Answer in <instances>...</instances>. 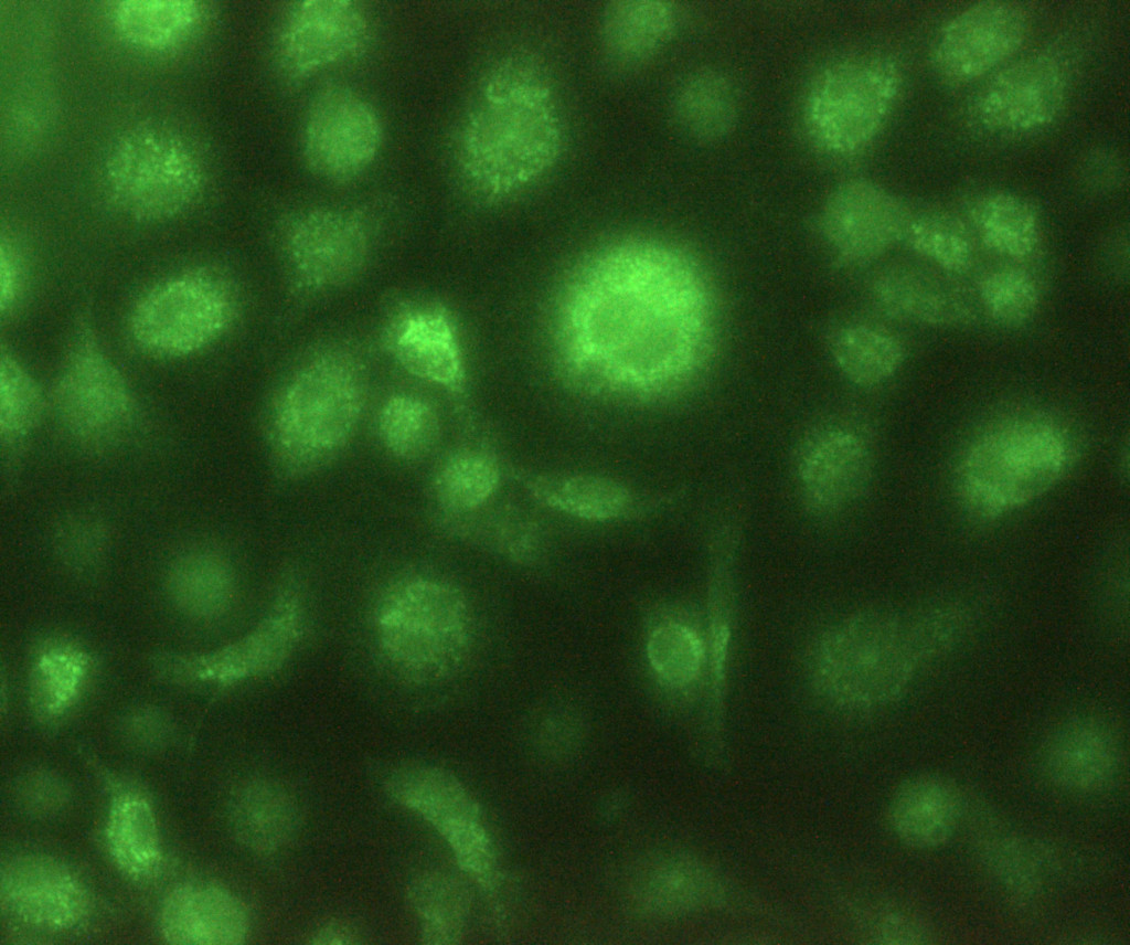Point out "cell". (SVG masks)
Segmentation results:
<instances>
[{"label": "cell", "instance_id": "53", "mask_svg": "<svg viewBox=\"0 0 1130 945\" xmlns=\"http://www.w3.org/2000/svg\"><path fill=\"white\" fill-rule=\"evenodd\" d=\"M358 942L355 930L349 924L329 922L320 926L312 935L310 943L323 945H348Z\"/></svg>", "mask_w": 1130, "mask_h": 945}, {"label": "cell", "instance_id": "21", "mask_svg": "<svg viewBox=\"0 0 1130 945\" xmlns=\"http://www.w3.org/2000/svg\"><path fill=\"white\" fill-rule=\"evenodd\" d=\"M868 444L859 434L834 428L812 439L799 463L803 498L817 512H832L859 499L872 476Z\"/></svg>", "mask_w": 1130, "mask_h": 945}, {"label": "cell", "instance_id": "28", "mask_svg": "<svg viewBox=\"0 0 1130 945\" xmlns=\"http://www.w3.org/2000/svg\"><path fill=\"white\" fill-rule=\"evenodd\" d=\"M170 604L181 615L212 620L225 615L236 594V575L228 558L211 546H194L174 556L164 574Z\"/></svg>", "mask_w": 1130, "mask_h": 945}, {"label": "cell", "instance_id": "5", "mask_svg": "<svg viewBox=\"0 0 1130 945\" xmlns=\"http://www.w3.org/2000/svg\"><path fill=\"white\" fill-rule=\"evenodd\" d=\"M380 649L403 678L427 683L449 676L469 645L467 599L454 584L411 575L392 583L375 612Z\"/></svg>", "mask_w": 1130, "mask_h": 945}, {"label": "cell", "instance_id": "14", "mask_svg": "<svg viewBox=\"0 0 1130 945\" xmlns=\"http://www.w3.org/2000/svg\"><path fill=\"white\" fill-rule=\"evenodd\" d=\"M1028 29V14L1021 4L979 1L952 15L937 31L930 45V67L947 84L976 81L1013 56Z\"/></svg>", "mask_w": 1130, "mask_h": 945}, {"label": "cell", "instance_id": "47", "mask_svg": "<svg viewBox=\"0 0 1130 945\" xmlns=\"http://www.w3.org/2000/svg\"><path fill=\"white\" fill-rule=\"evenodd\" d=\"M53 551L61 564L76 574H90L106 560L110 533L96 516L79 513L63 519L52 538Z\"/></svg>", "mask_w": 1130, "mask_h": 945}, {"label": "cell", "instance_id": "51", "mask_svg": "<svg viewBox=\"0 0 1130 945\" xmlns=\"http://www.w3.org/2000/svg\"><path fill=\"white\" fill-rule=\"evenodd\" d=\"M124 735L134 745L153 747L169 734V722L156 708H141L130 713L122 724Z\"/></svg>", "mask_w": 1130, "mask_h": 945}, {"label": "cell", "instance_id": "35", "mask_svg": "<svg viewBox=\"0 0 1130 945\" xmlns=\"http://www.w3.org/2000/svg\"><path fill=\"white\" fill-rule=\"evenodd\" d=\"M972 222L983 244L1014 259H1024L1037 247L1040 215L1025 198L1006 191L981 197L972 206Z\"/></svg>", "mask_w": 1130, "mask_h": 945}, {"label": "cell", "instance_id": "4", "mask_svg": "<svg viewBox=\"0 0 1130 945\" xmlns=\"http://www.w3.org/2000/svg\"><path fill=\"white\" fill-rule=\"evenodd\" d=\"M1075 446L1060 424L1042 416L1000 422L976 437L958 468L964 506L996 518L1038 499L1068 471Z\"/></svg>", "mask_w": 1130, "mask_h": 945}, {"label": "cell", "instance_id": "50", "mask_svg": "<svg viewBox=\"0 0 1130 945\" xmlns=\"http://www.w3.org/2000/svg\"><path fill=\"white\" fill-rule=\"evenodd\" d=\"M21 786L22 800L29 809L38 813L58 809L66 800L64 783L50 772H33L26 775Z\"/></svg>", "mask_w": 1130, "mask_h": 945}, {"label": "cell", "instance_id": "41", "mask_svg": "<svg viewBox=\"0 0 1130 945\" xmlns=\"http://www.w3.org/2000/svg\"><path fill=\"white\" fill-rule=\"evenodd\" d=\"M444 529L459 538L492 546L519 562H530L539 552L540 538L535 524L510 508L490 510L489 502Z\"/></svg>", "mask_w": 1130, "mask_h": 945}, {"label": "cell", "instance_id": "10", "mask_svg": "<svg viewBox=\"0 0 1130 945\" xmlns=\"http://www.w3.org/2000/svg\"><path fill=\"white\" fill-rule=\"evenodd\" d=\"M305 602L299 580L286 576L262 620L245 636L215 650H159L150 667L159 678L175 683L230 686L269 675L292 655L302 635Z\"/></svg>", "mask_w": 1130, "mask_h": 945}, {"label": "cell", "instance_id": "34", "mask_svg": "<svg viewBox=\"0 0 1130 945\" xmlns=\"http://www.w3.org/2000/svg\"><path fill=\"white\" fill-rule=\"evenodd\" d=\"M739 112L734 83L717 71H701L678 89L673 114L680 128L703 142L718 141L735 128Z\"/></svg>", "mask_w": 1130, "mask_h": 945}, {"label": "cell", "instance_id": "44", "mask_svg": "<svg viewBox=\"0 0 1130 945\" xmlns=\"http://www.w3.org/2000/svg\"><path fill=\"white\" fill-rule=\"evenodd\" d=\"M904 240L916 253L948 273H964L972 264L970 235L952 216L941 213L912 216Z\"/></svg>", "mask_w": 1130, "mask_h": 945}, {"label": "cell", "instance_id": "33", "mask_svg": "<svg viewBox=\"0 0 1130 945\" xmlns=\"http://www.w3.org/2000/svg\"><path fill=\"white\" fill-rule=\"evenodd\" d=\"M980 817L976 845L985 870L1010 896L1020 901L1036 896L1045 873L1040 851L991 815Z\"/></svg>", "mask_w": 1130, "mask_h": 945}, {"label": "cell", "instance_id": "2", "mask_svg": "<svg viewBox=\"0 0 1130 945\" xmlns=\"http://www.w3.org/2000/svg\"><path fill=\"white\" fill-rule=\"evenodd\" d=\"M550 79L535 60L513 55L494 66L456 140L460 181L478 200L510 197L541 178L562 147Z\"/></svg>", "mask_w": 1130, "mask_h": 945}, {"label": "cell", "instance_id": "22", "mask_svg": "<svg viewBox=\"0 0 1130 945\" xmlns=\"http://www.w3.org/2000/svg\"><path fill=\"white\" fill-rule=\"evenodd\" d=\"M160 926L175 945H237L249 931L247 912L226 889L205 882L188 883L166 899Z\"/></svg>", "mask_w": 1130, "mask_h": 945}, {"label": "cell", "instance_id": "43", "mask_svg": "<svg viewBox=\"0 0 1130 945\" xmlns=\"http://www.w3.org/2000/svg\"><path fill=\"white\" fill-rule=\"evenodd\" d=\"M45 396L25 368L10 352L0 355V432L9 442L25 437L41 422Z\"/></svg>", "mask_w": 1130, "mask_h": 945}, {"label": "cell", "instance_id": "42", "mask_svg": "<svg viewBox=\"0 0 1130 945\" xmlns=\"http://www.w3.org/2000/svg\"><path fill=\"white\" fill-rule=\"evenodd\" d=\"M647 656L652 670L664 684L685 688L701 675L705 645L693 627L667 622L650 633Z\"/></svg>", "mask_w": 1130, "mask_h": 945}, {"label": "cell", "instance_id": "3", "mask_svg": "<svg viewBox=\"0 0 1130 945\" xmlns=\"http://www.w3.org/2000/svg\"><path fill=\"white\" fill-rule=\"evenodd\" d=\"M369 396V370L350 344L305 357L281 381L265 415V438L276 477L306 478L331 464L353 438Z\"/></svg>", "mask_w": 1130, "mask_h": 945}, {"label": "cell", "instance_id": "26", "mask_svg": "<svg viewBox=\"0 0 1130 945\" xmlns=\"http://www.w3.org/2000/svg\"><path fill=\"white\" fill-rule=\"evenodd\" d=\"M88 648L71 636L40 638L30 655L28 692L34 715L43 722L63 716L78 700L95 671Z\"/></svg>", "mask_w": 1130, "mask_h": 945}, {"label": "cell", "instance_id": "7", "mask_svg": "<svg viewBox=\"0 0 1130 945\" xmlns=\"http://www.w3.org/2000/svg\"><path fill=\"white\" fill-rule=\"evenodd\" d=\"M106 191L126 216L156 223L185 211L203 187V171L192 149L175 134L141 126L124 134L109 150Z\"/></svg>", "mask_w": 1130, "mask_h": 945}, {"label": "cell", "instance_id": "17", "mask_svg": "<svg viewBox=\"0 0 1130 945\" xmlns=\"http://www.w3.org/2000/svg\"><path fill=\"white\" fill-rule=\"evenodd\" d=\"M383 347L407 373L443 387L463 406L466 370L447 308L430 301L403 305L385 327Z\"/></svg>", "mask_w": 1130, "mask_h": 945}, {"label": "cell", "instance_id": "38", "mask_svg": "<svg viewBox=\"0 0 1130 945\" xmlns=\"http://www.w3.org/2000/svg\"><path fill=\"white\" fill-rule=\"evenodd\" d=\"M407 898L420 919L423 943L449 945L461 941L469 895L458 880L440 872L419 874L409 883Z\"/></svg>", "mask_w": 1130, "mask_h": 945}, {"label": "cell", "instance_id": "27", "mask_svg": "<svg viewBox=\"0 0 1130 945\" xmlns=\"http://www.w3.org/2000/svg\"><path fill=\"white\" fill-rule=\"evenodd\" d=\"M631 889L640 907L663 916L707 907L719 902L724 892L719 878L708 867L678 853L647 862L633 878Z\"/></svg>", "mask_w": 1130, "mask_h": 945}, {"label": "cell", "instance_id": "52", "mask_svg": "<svg viewBox=\"0 0 1130 945\" xmlns=\"http://www.w3.org/2000/svg\"><path fill=\"white\" fill-rule=\"evenodd\" d=\"M24 273L22 264L12 247L1 245L0 251V310L13 308L22 291Z\"/></svg>", "mask_w": 1130, "mask_h": 945}, {"label": "cell", "instance_id": "31", "mask_svg": "<svg viewBox=\"0 0 1130 945\" xmlns=\"http://www.w3.org/2000/svg\"><path fill=\"white\" fill-rule=\"evenodd\" d=\"M501 479V464L484 449L463 447L448 454L429 485L439 524L444 528L487 505Z\"/></svg>", "mask_w": 1130, "mask_h": 945}, {"label": "cell", "instance_id": "37", "mask_svg": "<svg viewBox=\"0 0 1130 945\" xmlns=\"http://www.w3.org/2000/svg\"><path fill=\"white\" fill-rule=\"evenodd\" d=\"M376 433L391 456L402 461H418L438 445L441 420L436 406L426 397L398 393L381 405Z\"/></svg>", "mask_w": 1130, "mask_h": 945}, {"label": "cell", "instance_id": "23", "mask_svg": "<svg viewBox=\"0 0 1130 945\" xmlns=\"http://www.w3.org/2000/svg\"><path fill=\"white\" fill-rule=\"evenodd\" d=\"M877 307L898 320L932 327H957L974 319L966 294L936 272L913 266L885 270L873 285Z\"/></svg>", "mask_w": 1130, "mask_h": 945}, {"label": "cell", "instance_id": "49", "mask_svg": "<svg viewBox=\"0 0 1130 945\" xmlns=\"http://www.w3.org/2000/svg\"><path fill=\"white\" fill-rule=\"evenodd\" d=\"M1077 177L1088 190L1105 193L1119 188L1126 178V164L1119 152L1107 147H1096L1081 156Z\"/></svg>", "mask_w": 1130, "mask_h": 945}, {"label": "cell", "instance_id": "32", "mask_svg": "<svg viewBox=\"0 0 1130 945\" xmlns=\"http://www.w3.org/2000/svg\"><path fill=\"white\" fill-rule=\"evenodd\" d=\"M675 24L676 11L670 2L615 1L601 18V44L607 55L618 63H639L665 45Z\"/></svg>", "mask_w": 1130, "mask_h": 945}, {"label": "cell", "instance_id": "9", "mask_svg": "<svg viewBox=\"0 0 1130 945\" xmlns=\"http://www.w3.org/2000/svg\"><path fill=\"white\" fill-rule=\"evenodd\" d=\"M900 86V68L887 57L831 65L817 77L807 96L806 120L812 138L833 155L862 150L883 128Z\"/></svg>", "mask_w": 1130, "mask_h": 945}, {"label": "cell", "instance_id": "18", "mask_svg": "<svg viewBox=\"0 0 1130 945\" xmlns=\"http://www.w3.org/2000/svg\"><path fill=\"white\" fill-rule=\"evenodd\" d=\"M364 11L351 0H305L284 21L278 59L292 77H306L363 50L369 38Z\"/></svg>", "mask_w": 1130, "mask_h": 945}, {"label": "cell", "instance_id": "24", "mask_svg": "<svg viewBox=\"0 0 1130 945\" xmlns=\"http://www.w3.org/2000/svg\"><path fill=\"white\" fill-rule=\"evenodd\" d=\"M509 474L537 500L552 509L589 521H610L636 513L651 503L611 477L589 473Z\"/></svg>", "mask_w": 1130, "mask_h": 945}, {"label": "cell", "instance_id": "29", "mask_svg": "<svg viewBox=\"0 0 1130 945\" xmlns=\"http://www.w3.org/2000/svg\"><path fill=\"white\" fill-rule=\"evenodd\" d=\"M387 794L427 820L444 837L462 824L480 820V808L450 772L425 764L394 768L384 782Z\"/></svg>", "mask_w": 1130, "mask_h": 945}, {"label": "cell", "instance_id": "16", "mask_svg": "<svg viewBox=\"0 0 1130 945\" xmlns=\"http://www.w3.org/2000/svg\"><path fill=\"white\" fill-rule=\"evenodd\" d=\"M906 205L883 187L863 179L839 185L820 214L823 237L844 262H867L905 238Z\"/></svg>", "mask_w": 1130, "mask_h": 945}, {"label": "cell", "instance_id": "25", "mask_svg": "<svg viewBox=\"0 0 1130 945\" xmlns=\"http://www.w3.org/2000/svg\"><path fill=\"white\" fill-rule=\"evenodd\" d=\"M966 806L960 792L935 776H919L898 787L888 805V824L903 843L921 850L946 845L960 827Z\"/></svg>", "mask_w": 1130, "mask_h": 945}, {"label": "cell", "instance_id": "30", "mask_svg": "<svg viewBox=\"0 0 1130 945\" xmlns=\"http://www.w3.org/2000/svg\"><path fill=\"white\" fill-rule=\"evenodd\" d=\"M230 821L241 843L256 852H274L289 843L301 825L296 796L273 781H254L234 795Z\"/></svg>", "mask_w": 1130, "mask_h": 945}, {"label": "cell", "instance_id": "46", "mask_svg": "<svg viewBox=\"0 0 1130 945\" xmlns=\"http://www.w3.org/2000/svg\"><path fill=\"white\" fill-rule=\"evenodd\" d=\"M981 302L988 315L1004 327L1026 323L1040 305V289L1030 273L1005 267L990 273L980 286Z\"/></svg>", "mask_w": 1130, "mask_h": 945}, {"label": "cell", "instance_id": "40", "mask_svg": "<svg viewBox=\"0 0 1130 945\" xmlns=\"http://www.w3.org/2000/svg\"><path fill=\"white\" fill-rule=\"evenodd\" d=\"M832 353L842 373L859 385H874L889 379L905 360V348L895 336L868 326H852L840 331Z\"/></svg>", "mask_w": 1130, "mask_h": 945}, {"label": "cell", "instance_id": "20", "mask_svg": "<svg viewBox=\"0 0 1130 945\" xmlns=\"http://www.w3.org/2000/svg\"><path fill=\"white\" fill-rule=\"evenodd\" d=\"M1121 764L1120 742L1112 729L1094 718L1062 723L1044 741L1040 752L1043 775L1055 787L1072 794H1095L1116 778Z\"/></svg>", "mask_w": 1130, "mask_h": 945}, {"label": "cell", "instance_id": "36", "mask_svg": "<svg viewBox=\"0 0 1130 945\" xmlns=\"http://www.w3.org/2000/svg\"><path fill=\"white\" fill-rule=\"evenodd\" d=\"M106 840L113 859L128 875L146 878L158 869L159 833L146 799L121 795L114 800L106 824Z\"/></svg>", "mask_w": 1130, "mask_h": 945}, {"label": "cell", "instance_id": "15", "mask_svg": "<svg viewBox=\"0 0 1130 945\" xmlns=\"http://www.w3.org/2000/svg\"><path fill=\"white\" fill-rule=\"evenodd\" d=\"M382 140L377 112L352 88L327 87L311 103L302 147L316 176L333 182L354 179L374 161Z\"/></svg>", "mask_w": 1130, "mask_h": 945}, {"label": "cell", "instance_id": "45", "mask_svg": "<svg viewBox=\"0 0 1130 945\" xmlns=\"http://www.w3.org/2000/svg\"><path fill=\"white\" fill-rule=\"evenodd\" d=\"M908 639L918 667L937 659L968 636L974 614L964 604L942 603L905 617Z\"/></svg>", "mask_w": 1130, "mask_h": 945}, {"label": "cell", "instance_id": "13", "mask_svg": "<svg viewBox=\"0 0 1130 945\" xmlns=\"http://www.w3.org/2000/svg\"><path fill=\"white\" fill-rule=\"evenodd\" d=\"M1073 85L1067 56L1055 50L1027 54L994 73L969 106L973 126L995 137L1023 136L1052 125Z\"/></svg>", "mask_w": 1130, "mask_h": 945}, {"label": "cell", "instance_id": "8", "mask_svg": "<svg viewBox=\"0 0 1130 945\" xmlns=\"http://www.w3.org/2000/svg\"><path fill=\"white\" fill-rule=\"evenodd\" d=\"M237 312V295L224 276L191 269L145 293L129 317L134 341L149 353L182 357L222 337Z\"/></svg>", "mask_w": 1130, "mask_h": 945}, {"label": "cell", "instance_id": "11", "mask_svg": "<svg viewBox=\"0 0 1130 945\" xmlns=\"http://www.w3.org/2000/svg\"><path fill=\"white\" fill-rule=\"evenodd\" d=\"M50 403L62 429L87 447L115 443L135 418L132 393L87 319L76 327Z\"/></svg>", "mask_w": 1130, "mask_h": 945}, {"label": "cell", "instance_id": "6", "mask_svg": "<svg viewBox=\"0 0 1130 945\" xmlns=\"http://www.w3.org/2000/svg\"><path fill=\"white\" fill-rule=\"evenodd\" d=\"M905 617L882 609L852 615L823 637L814 679L832 701L874 708L897 699L918 669Z\"/></svg>", "mask_w": 1130, "mask_h": 945}, {"label": "cell", "instance_id": "19", "mask_svg": "<svg viewBox=\"0 0 1130 945\" xmlns=\"http://www.w3.org/2000/svg\"><path fill=\"white\" fill-rule=\"evenodd\" d=\"M3 906L20 921L62 930L86 915L88 895L76 874L61 861L42 854H18L2 862Z\"/></svg>", "mask_w": 1130, "mask_h": 945}, {"label": "cell", "instance_id": "48", "mask_svg": "<svg viewBox=\"0 0 1130 945\" xmlns=\"http://www.w3.org/2000/svg\"><path fill=\"white\" fill-rule=\"evenodd\" d=\"M459 866L476 880L490 885L494 879V854L480 820L463 824L444 837Z\"/></svg>", "mask_w": 1130, "mask_h": 945}, {"label": "cell", "instance_id": "1", "mask_svg": "<svg viewBox=\"0 0 1130 945\" xmlns=\"http://www.w3.org/2000/svg\"><path fill=\"white\" fill-rule=\"evenodd\" d=\"M705 323L704 285L683 252L655 241L615 243L577 265L558 293L556 368L582 393L652 397L694 367Z\"/></svg>", "mask_w": 1130, "mask_h": 945}, {"label": "cell", "instance_id": "12", "mask_svg": "<svg viewBox=\"0 0 1130 945\" xmlns=\"http://www.w3.org/2000/svg\"><path fill=\"white\" fill-rule=\"evenodd\" d=\"M372 248L373 226L364 211L316 208L298 214L282 238L291 291L311 297L355 282Z\"/></svg>", "mask_w": 1130, "mask_h": 945}, {"label": "cell", "instance_id": "39", "mask_svg": "<svg viewBox=\"0 0 1130 945\" xmlns=\"http://www.w3.org/2000/svg\"><path fill=\"white\" fill-rule=\"evenodd\" d=\"M200 7L192 0H124L113 22L125 41L142 49H161L183 38L196 23Z\"/></svg>", "mask_w": 1130, "mask_h": 945}]
</instances>
